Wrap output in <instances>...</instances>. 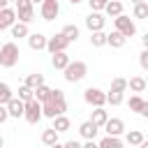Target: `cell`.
I'll return each mask as SVG.
<instances>
[{
    "label": "cell",
    "instance_id": "obj_46",
    "mask_svg": "<svg viewBox=\"0 0 148 148\" xmlns=\"http://www.w3.org/2000/svg\"><path fill=\"white\" fill-rule=\"evenodd\" d=\"M30 2H32V5H37V2H42V0H30Z\"/></svg>",
    "mask_w": 148,
    "mask_h": 148
},
{
    "label": "cell",
    "instance_id": "obj_1",
    "mask_svg": "<svg viewBox=\"0 0 148 148\" xmlns=\"http://www.w3.org/2000/svg\"><path fill=\"white\" fill-rule=\"evenodd\" d=\"M67 111V102H65V92L62 90H51V95H49V99L46 102H42V116H46V118H56V116H60V113H65Z\"/></svg>",
    "mask_w": 148,
    "mask_h": 148
},
{
    "label": "cell",
    "instance_id": "obj_6",
    "mask_svg": "<svg viewBox=\"0 0 148 148\" xmlns=\"http://www.w3.org/2000/svg\"><path fill=\"white\" fill-rule=\"evenodd\" d=\"M83 99H86V104H90L92 109H95V106H104V104H106V92L90 86V88L83 90Z\"/></svg>",
    "mask_w": 148,
    "mask_h": 148
},
{
    "label": "cell",
    "instance_id": "obj_19",
    "mask_svg": "<svg viewBox=\"0 0 148 148\" xmlns=\"http://www.w3.org/2000/svg\"><path fill=\"white\" fill-rule=\"evenodd\" d=\"M51 120H53V125H51V127H53L58 134L67 132V130H69V125H72V123H69V118H67L65 113H60V116H56V118H51Z\"/></svg>",
    "mask_w": 148,
    "mask_h": 148
},
{
    "label": "cell",
    "instance_id": "obj_48",
    "mask_svg": "<svg viewBox=\"0 0 148 148\" xmlns=\"http://www.w3.org/2000/svg\"><path fill=\"white\" fill-rule=\"evenodd\" d=\"M9 2H16V0H9Z\"/></svg>",
    "mask_w": 148,
    "mask_h": 148
},
{
    "label": "cell",
    "instance_id": "obj_27",
    "mask_svg": "<svg viewBox=\"0 0 148 148\" xmlns=\"http://www.w3.org/2000/svg\"><path fill=\"white\" fill-rule=\"evenodd\" d=\"M42 83H44V74H39V72H35V74H28V76H25V86H28V88H32V90H35L37 86H42Z\"/></svg>",
    "mask_w": 148,
    "mask_h": 148
},
{
    "label": "cell",
    "instance_id": "obj_37",
    "mask_svg": "<svg viewBox=\"0 0 148 148\" xmlns=\"http://www.w3.org/2000/svg\"><path fill=\"white\" fill-rule=\"evenodd\" d=\"M139 65H141L143 69H148V51H146V49L139 53Z\"/></svg>",
    "mask_w": 148,
    "mask_h": 148
},
{
    "label": "cell",
    "instance_id": "obj_50",
    "mask_svg": "<svg viewBox=\"0 0 148 148\" xmlns=\"http://www.w3.org/2000/svg\"><path fill=\"white\" fill-rule=\"evenodd\" d=\"M118 2H123V0H118Z\"/></svg>",
    "mask_w": 148,
    "mask_h": 148
},
{
    "label": "cell",
    "instance_id": "obj_15",
    "mask_svg": "<svg viewBox=\"0 0 148 148\" xmlns=\"http://www.w3.org/2000/svg\"><path fill=\"white\" fill-rule=\"evenodd\" d=\"M28 46L32 51H42V49H46V37L42 32H32V35H28Z\"/></svg>",
    "mask_w": 148,
    "mask_h": 148
},
{
    "label": "cell",
    "instance_id": "obj_43",
    "mask_svg": "<svg viewBox=\"0 0 148 148\" xmlns=\"http://www.w3.org/2000/svg\"><path fill=\"white\" fill-rule=\"evenodd\" d=\"M139 148H148V141H146V139H143V141H141V143H139Z\"/></svg>",
    "mask_w": 148,
    "mask_h": 148
},
{
    "label": "cell",
    "instance_id": "obj_14",
    "mask_svg": "<svg viewBox=\"0 0 148 148\" xmlns=\"http://www.w3.org/2000/svg\"><path fill=\"white\" fill-rule=\"evenodd\" d=\"M23 104L25 102H21L18 97H12L5 106H7V113H9V118H23Z\"/></svg>",
    "mask_w": 148,
    "mask_h": 148
},
{
    "label": "cell",
    "instance_id": "obj_8",
    "mask_svg": "<svg viewBox=\"0 0 148 148\" xmlns=\"http://www.w3.org/2000/svg\"><path fill=\"white\" fill-rule=\"evenodd\" d=\"M16 18L21 23H30L35 18V12H32V2L30 0H16Z\"/></svg>",
    "mask_w": 148,
    "mask_h": 148
},
{
    "label": "cell",
    "instance_id": "obj_26",
    "mask_svg": "<svg viewBox=\"0 0 148 148\" xmlns=\"http://www.w3.org/2000/svg\"><path fill=\"white\" fill-rule=\"evenodd\" d=\"M97 146H99V148H123V141H120L118 136H109V134H106Z\"/></svg>",
    "mask_w": 148,
    "mask_h": 148
},
{
    "label": "cell",
    "instance_id": "obj_3",
    "mask_svg": "<svg viewBox=\"0 0 148 148\" xmlns=\"http://www.w3.org/2000/svg\"><path fill=\"white\" fill-rule=\"evenodd\" d=\"M62 72H65L62 76H65V81H67V83H76V81H81V79L88 74V65H86L83 60H74V62L69 60V62H67V67H65Z\"/></svg>",
    "mask_w": 148,
    "mask_h": 148
},
{
    "label": "cell",
    "instance_id": "obj_33",
    "mask_svg": "<svg viewBox=\"0 0 148 148\" xmlns=\"http://www.w3.org/2000/svg\"><path fill=\"white\" fill-rule=\"evenodd\" d=\"M111 90H116V92H125V90H127V79L116 76V79L111 81Z\"/></svg>",
    "mask_w": 148,
    "mask_h": 148
},
{
    "label": "cell",
    "instance_id": "obj_29",
    "mask_svg": "<svg viewBox=\"0 0 148 148\" xmlns=\"http://www.w3.org/2000/svg\"><path fill=\"white\" fill-rule=\"evenodd\" d=\"M143 139H146V136H143L141 130H132V132H127V136H125V141H127L130 146H139Z\"/></svg>",
    "mask_w": 148,
    "mask_h": 148
},
{
    "label": "cell",
    "instance_id": "obj_49",
    "mask_svg": "<svg viewBox=\"0 0 148 148\" xmlns=\"http://www.w3.org/2000/svg\"><path fill=\"white\" fill-rule=\"evenodd\" d=\"M0 46H2V42H0Z\"/></svg>",
    "mask_w": 148,
    "mask_h": 148
},
{
    "label": "cell",
    "instance_id": "obj_41",
    "mask_svg": "<svg viewBox=\"0 0 148 148\" xmlns=\"http://www.w3.org/2000/svg\"><path fill=\"white\" fill-rule=\"evenodd\" d=\"M5 7H9V0H0V9H5Z\"/></svg>",
    "mask_w": 148,
    "mask_h": 148
},
{
    "label": "cell",
    "instance_id": "obj_31",
    "mask_svg": "<svg viewBox=\"0 0 148 148\" xmlns=\"http://www.w3.org/2000/svg\"><path fill=\"white\" fill-rule=\"evenodd\" d=\"M134 18H148V2H134Z\"/></svg>",
    "mask_w": 148,
    "mask_h": 148
},
{
    "label": "cell",
    "instance_id": "obj_7",
    "mask_svg": "<svg viewBox=\"0 0 148 148\" xmlns=\"http://www.w3.org/2000/svg\"><path fill=\"white\" fill-rule=\"evenodd\" d=\"M39 14H42L44 21H53V18H58V14H60V5H58V0H42V2H39Z\"/></svg>",
    "mask_w": 148,
    "mask_h": 148
},
{
    "label": "cell",
    "instance_id": "obj_16",
    "mask_svg": "<svg viewBox=\"0 0 148 148\" xmlns=\"http://www.w3.org/2000/svg\"><path fill=\"white\" fill-rule=\"evenodd\" d=\"M106 118H109V113L104 111V106H95V109H92V113H90V123H92V125H97L99 130H102V125L106 123Z\"/></svg>",
    "mask_w": 148,
    "mask_h": 148
},
{
    "label": "cell",
    "instance_id": "obj_45",
    "mask_svg": "<svg viewBox=\"0 0 148 148\" xmlns=\"http://www.w3.org/2000/svg\"><path fill=\"white\" fill-rule=\"evenodd\" d=\"M2 146H5V139H2V136H0V148H2Z\"/></svg>",
    "mask_w": 148,
    "mask_h": 148
},
{
    "label": "cell",
    "instance_id": "obj_44",
    "mask_svg": "<svg viewBox=\"0 0 148 148\" xmlns=\"http://www.w3.org/2000/svg\"><path fill=\"white\" fill-rule=\"evenodd\" d=\"M69 2H72V5H81L83 0H69Z\"/></svg>",
    "mask_w": 148,
    "mask_h": 148
},
{
    "label": "cell",
    "instance_id": "obj_39",
    "mask_svg": "<svg viewBox=\"0 0 148 148\" xmlns=\"http://www.w3.org/2000/svg\"><path fill=\"white\" fill-rule=\"evenodd\" d=\"M81 148H99V146H97V141H95V139H86V143H83Z\"/></svg>",
    "mask_w": 148,
    "mask_h": 148
},
{
    "label": "cell",
    "instance_id": "obj_4",
    "mask_svg": "<svg viewBox=\"0 0 148 148\" xmlns=\"http://www.w3.org/2000/svg\"><path fill=\"white\" fill-rule=\"evenodd\" d=\"M23 118H25L30 125H37V123L42 120V102H37L35 97H32L30 102H25V104H23Z\"/></svg>",
    "mask_w": 148,
    "mask_h": 148
},
{
    "label": "cell",
    "instance_id": "obj_21",
    "mask_svg": "<svg viewBox=\"0 0 148 148\" xmlns=\"http://www.w3.org/2000/svg\"><path fill=\"white\" fill-rule=\"evenodd\" d=\"M53 58H51V65L56 67V69H65L67 67V62H69V56L65 53V51H58V53H51Z\"/></svg>",
    "mask_w": 148,
    "mask_h": 148
},
{
    "label": "cell",
    "instance_id": "obj_32",
    "mask_svg": "<svg viewBox=\"0 0 148 148\" xmlns=\"http://www.w3.org/2000/svg\"><path fill=\"white\" fill-rule=\"evenodd\" d=\"M12 97H14V95H12V88H9L5 81H0V104H7Z\"/></svg>",
    "mask_w": 148,
    "mask_h": 148
},
{
    "label": "cell",
    "instance_id": "obj_2",
    "mask_svg": "<svg viewBox=\"0 0 148 148\" xmlns=\"http://www.w3.org/2000/svg\"><path fill=\"white\" fill-rule=\"evenodd\" d=\"M18 56H21L18 44L16 42H5L0 46V67H14L18 62Z\"/></svg>",
    "mask_w": 148,
    "mask_h": 148
},
{
    "label": "cell",
    "instance_id": "obj_5",
    "mask_svg": "<svg viewBox=\"0 0 148 148\" xmlns=\"http://www.w3.org/2000/svg\"><path fill=\"white\" fill-rule=\"evenodd\" d=\"M113 23H116V30H118L123 37H134V35H136V25H134V21H132L130 16L118 14V16L113 18Z\"/></svg>",
    "mask_w": 148,
    "mask_h": 148
},
{
    "label": "cell",
    "instance_id": "obj_22",
    "mask_svg": "<svg viewBox=\"0 0 148 148\" xmlns=\"http://www.w3.org/2000/svg\"><path fill=\"white\" fill-rule=\"evenodd\" d=\"M60 35L72 44V42H76V39H79V28H76L74 23H67V25L62 28V32H60Z\"/></svg>",
    "mask_w": 148,
    "mask_h": 148
},
{
    "label": "cell",
    "instance_id": "obj_20",
    "mask_svg": "<svg viewBox=\"0 0 148 148\" xmlns=\"http://www.w3.org/2000/svg\"><path fill=\"white\" fill-rule=\"evenodd\" d=\"M106 16H118V14H123V2H118V0H109L106 5H104V9H102Z\"/></svg>",
    "mask_w": 148,
    "mask_h": 148
},
{
    "label": "cell",
    "instance_id": "obj_25",
    "mask_svg": "<svg viewBox=\"0 0 148 148\" xmlns=\"http://www.w3.org/2000/svg\"><path fill=\"white\" fill-rule=\"evenodd\" d=\"M9 30H12V37H16V39H21V37H28V35H30V32H28V23H21V21H18V23H14Z\"/></svg>",
    "mask_w": 148,
    "mask_h": 148
},
{
    "label": "cell",
    "instance_id": "obj_23",
    "mask_svg": "<svg viewBox=\"0 0 148 148\" xmlns=\"http://www.w3.org/2000/svg\"><path fill=\"white\" fill-rule=\"evenodd\" d=\"M127 88H130L132 92H143V90H146V79H143V76H132V79L127 81Z\"/></svg>",
    "mask_w": 148,
    "mask_h": 148
},
{
    "label": "cell",
    "instance_id": "obj_30",
    "mask_svg": "<svg viewBox=\"0 0 148 148\" xmlns=\"http://www.w3.org/2000/svg\"><path fill=\"white\" fill-rule=\"evenodd\" d=\"M56 141H58V132H56L53 127H49V130L42 132V143H44V146H51V143H56Z\"/></svg>",
    "mask_w": 148,
    "mask_h": 148
},
{
    "label": "cell",
    "instance_id": "obj_13",
    "mask_svg": "<svg viewBox=\"0 0 148 148\" xmlns=\"http://www.w3.org/2000/svg\"><path fill=\"white\" fill-rule=\"evenodd\" d=\"M130 109L136 111L139 116H148V102H146L141 95H132V97H130Z\"/></svg>",
    "mask_w": 148,
    "mask_h": 148
},
{
    "label": "cell",
    "instance_id": "obj_17",
    "mask_svg": "<svg viewBox=\"0 0 148 148\" xmlns=\"http://www.w3.org/2000/svg\"><path fill=\"white\" fill-rule=\"evenodd\" d=\"M97 132H99V127H97V125H92L90 120H86V123H81V125H79V134H81L83 139H95V136H97Z\"/></svg>",
    "mask_w": 148,
    "mask_h": 148
},
{
    "label": "cell",
    "instance_id": "obj_34",
    "mask_svg": "<svg viewBox=\"0 0 148 148\" xmlns=\"http://www.w3.org/2000/svg\"><path fill=\"white\" fill-rule=\"evenodd\" d=\"M106 104H111V106H118V104H123V92L109 90V92H106Z\"/></svg>",
    "mask_w": 148,
    "mask_h": 148
},
{
    "label": "cell",
    "instance_id": "obj_11",
    "mask_svg": "<svg viewBox=\"0 0 148 148\" xmlns=\"http://www.w3.org/2000/svg\"><path fill=\"white\" fill-rule=\"evenodd\" d=\"M104 23H106V18H104V14H102V12H90V14L86 16V28H88L90 32L102 30V28H104Z\"/></svg>",
    "mask_w": 148,
    "mask_h": 148
},
{
    "label": "cell",
    "instance_id": "obj_38",
    "mask_svg": "<svg viewBox=\"0 0 148 148\" xmlns=\"http://www.w3.org/2000/svg\"><path fill=\"white\" fill-rule=\"evenodd\" d=\"M7 118H9V113H7V106H5V104H0V125H2Z\"/></svg>",
    "mask_w": 148,
    "mask_h": 148
},
{
    "label": "cell",
    "instance_id": "obj_47",
    "mask_svg": "<svg viewBox=\"0 0 148 148\" xmlns=\"http://www.w3.org/2000/svg\"><path fill=\"white\" fill-rule=\"evenodd\" d=\"M132 2H143V0H132Z\"/></svg>",
    "mask_w": 148,
    "mask_h": 148
},
{
    "label": "cell",
    "instance_id": "obj_9",
    "mask_svg": "<svg viewBox=\"0 0 148 148\" xmlns=\"http://www.w3.org/2000/svg\"><path fill=\"white\" fill-rule=\"evenodd\" d=\"M69 46V42L58 32V35H53V37H46V51L49 53H58V51H65Z\"/></svg>",
    "mask_w": 148,
    "mask_h": 148
},
{
    "label": "cell",
    "instance_id": "obj_40",
    "mask_svg": "<svg viewBox=\"0 0 148 148\" xmlns=\"http://www.w3.org/2000/svg\"><path fill=\"white\" fill-rule=\"evenodd\" d=\"M62 148H81V143L72 139V141H67V143H62Z\"/></svg>",
    "mask_w": 148,
    "mask_h": 148
},
{
    "label": "cell",
    "instance_id": "obj_18",
    "mask_svg": "<svg viewBox=\"0 0 148 148\" xmlns=\"http://www.w3.org/2000/svg\"><path fill=\"white\" fill-rule=\"evenodd\" d=\"M125 42H127V37H123L118 30H113V32H109V35H106V44H109L111 49H123V46H125Z\"/></svg>",
    "mask_w": 148,
    "mask_h": 148
},
{
    "label": "cell",
    "instance_id": "obj_24",
    "mask_svg": "<svg viewBox=\"0 0 148 148\" xmlns=\"http://www.w3.org/2000/svg\"><path fill=\"white\" fill-rule=\"evenodd\" d=\"M90 44H92L95 49L106 46V32H104V30H95V32H90Z\"/></svg>",
    "mask_w": 148,
    "mask_h": 148
},
{
    "label": "cell",
    "instance_id": "obj_42",
    "mask_svg": "<svg viewBox=\"0 0 148 148\" xmlns=\"http://www.w3.org/2000/svg\"><path fill=\"white\" fill-rule=\"evenodd\" d=\"M49 148H62V143H60V141H56V143H51Z\"/></svg>",
    "mask_w": 148,
    "mask_h": 148
},
{
    "label": "cell",
    "instance_id": "obj_36",
    "mask_svg": "<svg viewBox=\"0 0 148 148\" xmlns=\"http://www.w3.org/2000/svg\"><path fill=\"white\" fill-rule=\"evenodd\" d=\"M106 2H109V0H88V5H90V12H102Z\"/></svg>",
    "mask_w": 148,
    "mask_h": 148
},
{
    "label": "cell",
    "instance_id": "obj_12",
    "mask_svg": "<svg viewBox=\"0 0 148 148\" xmlns=\"http://www.w3.org/2000/svg\"><path fill=\"white\" fill-rule=\"evenodd\" d=\"M16 23V9H12V7H5V9H0V30H7V28H12Z\"/></svg>",
    "mask_w": 148,
    "mask_h": 148
},
{
    "label": "cell",
    "instance_id": "obj_35",
    "mask_svg": "<svg viewBox=\"0 0 148 148\" xmlns=\"http://www.w3.org/2000/svg\"><path fill=\"white\" fill-rule=\"evenodd\" d=\"M32 97H35V95H32V88H28V86L23 83V86L18 88V99H21V102H30Z\"/></svg>",
    "mask_w": 148,
    "mask_h": 148
},
{
    "label": "cell",
    "instance_id": "obj_28",
    "mask_svg": "<svg viewBox=\"0 0 148 148\" xmlns=\"http://www.w3.org/2000/svg\"><path fill=\"white\" fill-rule=\"evenodd\" d=\"M32 95H35V99H37V102H46V99H49V95H51V88L42 83V86H37V88L32 90Z\"/></svg>",
    "mask_w": 148,
    "mask_h": 148
},
{
    "label": "cell",
    "instance_id": "obj_10",
    "mask_svg": "<svg viewBox=\"0 0 148 148\" xmlns=\"http://www.w3.org/2000/svg\"><path fill=\"white\" fill-rule=\"evenodd\" d=\"M102 130L109 134V136H120L125 132V123L120 118H106V123L102 125Z\"/></svg>",
    "mask_w": 148,
    "mask_h": 148
}]
</instances>
